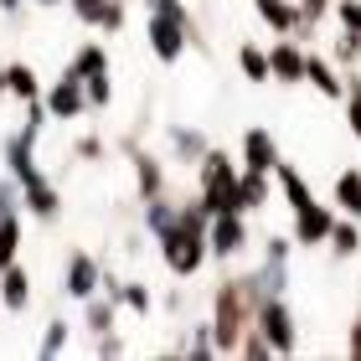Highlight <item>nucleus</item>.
<instances>
[{"label": "nucleus", "instance_id": "obj_15", "mask_svg": "<svg viewBox=\"0 0 361 361\" xmlns=\"http://www.w3.org/2000/svg\"><path fill=\"white\" fill-rule=\"evenodd\" d=\"M253 11L264 16V21L279 31V37H294V31L305 26V16H300V0H253Z\"/></svg>", "mask_w": 361, "mask_h": 361}, {"label": "nucleus", "instance_id": "obj_21", "mask_svg": "<svg viewBox=\"0 0 361 361\" xmlns=\"http://www.w3.org/2000/svg\"><path fill=\"white\" fill-rule=\"evenodd\" d=\"M135 180H140L145 202H150V196H166V171H160V160L145 155V150H135Z\"/></svg>", "mask_w": 361, "mask_h": 361}, {"label": "nucleus", "instance_id": "obj_46", "mask_svg": "<svg viewBox=\"0 0 361 361\" xmlns=\"http://www.w3.org/2000/svg\"><path fill=\"white\" fill-rule=\"evenodd\" d=\"M0 98H6V62H0Z\"/></svg>", "mask_w": 361, "mask_h": 361}, {"label": "nucleus", "instance_id": "obj_43", "mask_svg": "<svg viewBox=\"0 0 361 361\" xmlns=\"http://www.w3.org/2000/svg\"><path fill=\"white\" fill-rule=\"evenodd\" d=\"M325 11H331V0H300V16H305V26H315Z\"/></svg>", "mask_w": 361, "mask_h": 361}, {"label": "nucleus", "instance_id": "obj_22", "mask_svg": "<svg viewBox=\"0 0 361 361\" xmlns=\"http://www.w3.org/2000/svg\"><path fill=\"white\" fill-rule=\"evenodd\" d=\"M104 289H109V294H114L119 305L140 310V315H150V305H155V294L145 289V284H135V279H104Z\"/></svg>", "mask_w": 361, "mask_h": 361}, {"label": "nucleus", "instance_id": "obj_39", "mask_svg": "<svg viewBox=\"0 0 361 361\" xmlns=\"http://www.w3.org/2000/svg\"><path fill=\"white\" fill-rule=\"evenodd\" d=\"M336 16L346 31H361V0H336Z\"/></svg>", "mask_w": 361, "mask_h": 361}, {"label": "nucleus", "instance_id": "obj_34", "mask_svg": "<svg viewBox=\"0 0 361 361\" xmlns=\"http://www.w3.org/2000/svg\"><path fill=\"white\" fill-rule=\"evenodd\" d=\"M346 124H351V135L361 140V78H346Z\"/></svg>", "mask_w": 361, "mask_h": 361}, {"label": "nucleus", "instance_id": "obj_29", "mask_svg": "<svg viewBox=\"0 0 361 361\" xmlns=\"http://www.w3.org/2000/svg\"><path fill=\"white\" fill-rule=\"evenodd\" d=\"M26 202H21V180L16 176H0V222H11V217H21Z\"/></svg>", "mask_w": 361, "mask_h": 361}, {"label": "nucleus", "instance_id": "obj_31", "mask_svg": "<svg viewBox=\"0 0 361 361\" xmlns=\"http://www.w3.org/2000/svg\"><path fill=\"white\" fill-rule=\"evenodd\" d=\"M16 248H21V217L0 222V269H11V264H16Z\"/></svg>", "mask_w": 361, "mask_h": 361}, {"label": "nucleus", "instance_id": "obj_1", "mask_svg": "<svg viewBox=\"0 0 361 361\" xmlns=\"http://www.w3.org/2000/svg\"><path fill=\"white\" fill-rule=\"evenodd\" d=\"M258 300H264V294H258L253 274H248V279H222V289H217V315H212L217 356H238V341H243V331L253 325Z\"/></svg>", "mask_w": 361, "mask_h": 361}, {"label": "nucleus", "instance_id": "obj_27", "mask_svg": "<svg viewBox=\"0 0 361 361\" xmlns=\"http://www.w3.org/2000/svg\"><path fill=\"white\" fill-rule=\"evenodd\" d=\"M83 305H88V310H83V325H88L93 336L114 331V310H119V300H114V294H109V300H93V294H88Z\"/></svg>", "mask_w": 361, "mask_h": 361}, {"label": "nucleus", "instance_id": "obj_38", "mask_svg": "<svg viewBox=\"0 0 361 361\" xmlns=\"http://www.w3.org/2000/svg\"><path fill=\"white\" fill-rule=\"evenodd\" d=\"M73 155H78V160H104V155H109V145L98 140V135H83V140L73 145Z\"/></svg>", "mask_w": 361, "mask_h": 361}, {"label": "nucleus", "instance_id": "obj_5", "mask_svg": "<svg viewBox=\"0 0 361 361\" xmlns=\"http://www.w3.org/2000/svg\"><path fill=\"white\" fill-rule=\"evenodd\" d=\"M191 31L196 26H186V21H176V16H160V11H150V21H145V37H150V52L166 62H180L186 57V47H191Z\"/></svg>", "mask_w": 361, "mask_h": 361}, {"label": "nucleus", "instance_id": "obj_44", "mask_svg": "<svg viewBox=\"0 0 361 361\" xmlns=\"http://www.w3.org/2000/svg\"><path fill=\"white\" fill-rule=\"evenodd\" d=\"M346 351H351V356H361V320L351 325V336H346Z\"/></svg>", "mask_w": 361, "mask_h": 361}, {"label": "nucleus", "instance_id": "obj_30", "mask_svg": "<svg viewBox=\"0 0 361 361\" xmlns=\"http://www.w3.org/2000/svg\"><path fill=\"white\" fill-rule=\"evenodd\" d=\"M238 356H253V361H269L274 356V346H269V336L258 331V320L243 331V341H238Z\"/></svg>", "mask_w": 361, "mask_h": 361}, {"label": "nucleus", "instance_id": "obj_47", "mask_svg": "<svg viewBox=\"0 0 361 361\" xmlns=\"http://www.w3.org/2000/svg\"><path fill=\"white\" fill-rule=\"evenodd\" d=\"M37 6H62V0H37Z\"/></svg>", "mask_w": 361, "mask_h": 361}, {"label": "nucleus", "instance_id": "obj_20", "mask_svg": "<svg viewBox=\"0 0 361 361\" xmlns=\"http://www.w3.org/2000/svg\"><path fill=\"white\" fill-rule=\"evenodd\" d=\"M68 73H73V78H83V83H88V78L109 73V52H104V47H98V42H83V47H78V52H73Z\"/></svg>", "mask_w": 361, "mask_h": 361}, {"label": "nucleus", "instance_id": "obj_13", "mask_svg": "<svg viewBox=\"0 0 361 361\" xmlns=\"http://www.w3.org/2000/svg\"><path fill=\"white\" fill-rule=\"evenodd\" d=\"M305 83L325 93V98H346V78H341V68L331 57H320V52H305Z\"/></svg>", "mask_w": 361, "mask_h": 361}, {"label": "nucleus", "instance_id": "obj_4", "mask_svg": "<svg viewBox=\"0 0 361 361\" xmlns=\"http://www.w3.org/2000/svg\"><path fill=\"white\" fill-rule=\"evenodd\" d=\"M258 331L269 336V346H274V356H289L294 346H300V325H294V310H289V300L284 294H264L258 300Z\"/></svg>", "mask_w": 361, "mask_h": 361}, {"label": "nucleus", "instance_id": "obj_28", "mask_svg": "<svg viewBox=\"0 0 361 361\" xmlns=\"http://www.w3.org/2000/svg\"><path fill=\"white\" fill-rule=\"evenodd\" d=\"M325 243H331V248H336L341 258H351V253L361 248V227H356L351 217H346V222L336 217V227H331V238H325Z\"/></svg>", "mask_w": 361, "mask_h": 361}, {"label": "nucleus", "instance_id": "obj_18", "mask_svg": "<svg viewBox=\"0 0 361 361\" xmlns=\"http://www.w3.org/2000/svg\"><path fill=\"white\" fill-rule=\"evenodd\" d=\"M269 202V171H243L238 176V212L248 217V212H258Z\"/></svg>", "mask_w": 361, "mask_h": 361}, {"label": "nucleus", "instance_id": "obj_42", "mask_svg": "<svg viewBox=\"0 0 361 361\" xmlns=\"http://www.w3.org/2000/svg\"><path fill=\"white\" fill-rule=\"evenodd\" d=\"M98 26H104V31H119V26H124V0H109V6H104V21H98Z\"/></svg>", "mask_w": 361, "mask_h": 361}, {"label": "nucleus", "instance_id": "obj_9", "mask_svg": "<svg viewBox=\"0 0 361 361\" xmlns=\"http://www.w3.org/2000/svg\"><path fill=\"white\" fill-rule=\"evenodd\" d=\"M331 227H336V212L325 207V202H305V207H294V243L300 248H315V243L331 238Z\"/></svg>", "mask_w": 361, "mask_h": 361}, {"label": "nucleus", "instance_id": "obj_11", "mask_svg": "<svg viewBox=\"0 0 361 361\" xmlns=\"http://www.w3.org/2000/svg\"><path fill=\"white\" fill-rule=\"evenodd\" d=\"M269 73L279 78V83H305V47L294 37H279L269 47Z\"/></svg>", "mask_w": 361, "mask_h": 361}, {"label": "nucleus", "instance_id": "obj_2", "mask_svg": "<svg viewBox=\"0 0 361 361\" xmlns=\"http://www.w3.org/2000/svg\"><path fill=\"white\" fill-rule=\"evenodd\" d=\"M196 176H202V207L217 217V212H238V166L227 150H207L196 160Z\"/></svg>", "mask_w": 361, "mask_h": 361}, {"label": "nucleus", "instance_id": "obj_32", "mask_svg": "<svg viewBox=\"0 0 361 361\" xmlns=\"http://www.w3.org/2000/svg\"><path fill=\"white\" fill-rule=\"evenodd\" d=\"M62 346H68V320H47V331H42V356H57Z\"/></svg>", "mask_w": 361, "mask_h": 361}, {"label": "nucleus", "instance_id": "obj_35", "mask_svg": "<svg viewBox=\"0 0 361 361\" xmlns=\"http://www.w3.org/2000/svg\"><path fill=\"white\" fill-rule=\"evenodd\" d=\"M88 109H109L114 104V83H109V73H98V78H88Z\"/></svg>", "mask_w": 361, "mask_h": 361}, {"label": "nucleus", "instance_id": "obj_36", "mask_svg": "<svg viewBox=\"0 0 361 361\" xmlns=\"http://www.w3.org/2000/svg\"><path fill=\"white\" fill-rule=\"evenodd\" d=\"M356 57H361V31H346V26H341V37H336V62H346V68H351Z\"/></svg>", "mask_w": 361, "mask_h": 361}, {"label": "nucleus", "instance_id": "obj_24", "mask_svg": "<svg viewBox=\"0 0 361 361\" xmlns=\"http://www.w3.org/2000/svg\"><path fill=\"white\" fill-rule=\"evenodd\" d=\"M176 217H180V202H166V196H150L145 202V233H171L176 227Z\"/></svg>", "mask_w": 361, "mask_h": 361}, {"label": "nucleus", "instance_id": "obj_37", "mask_svg": "<svg viewBox=\"0 0 361 361\" xmlns=\"http://www.w3.org/2000/svg\"><path fill=\"white\" fill-rule=\"evenodd\" d=\"M68 6H73V16H78L83 26H98V21H104V6H109V0H68Z\"/></svg>", "mask_w": 361, "mask_h": 361}, {"label": "nucleus", "instance_id": "obj_33", "mask_svg": "<svg viewBox=\"0 0 361 361\" xmlns=\"http://www.w3.org/2000/svg\"><path fill=\"white\" fill-rule=\"evenodd\" d=\"M186 356H217V336H212V325H196L191 331V341H186Z\"/></svg>", "mask_w": 361, "mask_h": 361}, {"label": "nucleus", "instance_id": "obj_23", "mask_svg": "<svg viewBox=\"0 0 361 361\" xmlns=\"http://www.w3.org/2000/svg\"><path fill=\"white\" fill-rule=\"evenodd\" d=\"M274 176H279V191H284V202H289V207H305V202H315L310 180H305L300 171H294L289 160H279V166H274Z\"/></svg>", "mask_w": 361, "mask_h": 361}, {"label": "nucleus", "instance_id": "obj_26", "mask_svg": "<svg viewBox=\"0 0 361 361\" xmlns=\"http://www.w3.org/2000/svg\"><path fill=\"white\" fill-rule=\"evenodd\" d=\"M336 207L346 217H361V171H341L336 176Z\"/></svg>", "mask_w": 361, "mask_h": 361}, {"label": "nucleus", "instance_id": "obj_16", "mask_svg": "<svg viewBox=\"0 0 361 361\" xmlns=\"http://www.w3.org/2000/svg\"><path fill=\"white\" fill-rule=\"evenodd\" d=\"M0 305L16 310V315H21V310L31 305V279H26V269H21V264L0 269Z\"/></svg>", "mask_w": 361, "mask_h": 361}, {"label": "nucleus", "instance_id": "obj_12", "mask_svg": "<svg viewBox=\"0 0 361 361\" xmlns=\"http://www.w3.org/2000/svg\"><path fill=\"white\" fill-rule=\"evenodd\" d=\"M21 202H26L31 217H42V222H57V217H62V191H57L47 176L26 180V186H21Z\"/></svg>", "mask_w": 361, "mask_h": 361}, {"label": "nucleus", "instance_id": "obj_10", "mask_svg": "<svg viewBox=\"0 0 361 361\" xmlns=\"http://www.w3.org/2000/svg\"><path fill=\"white\" fill-rule=\"evenodd\" d=\"M98 284H104L98 258H93V253H73L68 269H62V289H68L73 300H88V294H98Z\"/></svg>", "mask_w": 361, "mask_h": 361}, {"label": "nucleus", "instance_id": "obj_6", "mask_svg": "<svg viewBox=\"0 0 361 361\" xmlns=\"http://www.w3.org/2000/svg\"><path fill=\"white\" fill-rule=\"evenodd\" d=\"M289 253H294V238H269L264 243V264L253 269L258 294H289Z\"/></svg>", "mask_w": 361, "mask_h": 361}, {"label": "nucleus", "instance_id": "obj_17", "mask_svg": "<svg viewBox=\"0 0 361 361\" xmlns=\"http://www.w3.org/2000/svg\"><path fill=\"white\" fill-rule=\"evenodd\" d=\"M171 145H176L180 166H196V160L212 150V140L202 135V129H191V124H171Z\"/></svg>", "mask_w": 361, "mask_h": 361}, {"label": "nucleus", "instance_id": "obj_41", "mask_svg": "<svg viewBox=\"0 0 361 361\" xmlns=\"http://www.w3.org/2000/svg\"><path fill=\"white\" fill-rule=\"evenodd\" d=\"M93 346H98V356H124V351H129V346H124V336H114V331L93 336Z\"/></svg>", "mask_w": 361, "mask_h": 361}, {"label": "nucleus", "instance_id": "obj_3", "mask_svg": "<svg viewBox=\"0 0 361 361\" xmlns=\"http://www.w3.org/2000/svg\"><path fill=\"white\" fill-rule=\"evenodd\" d=\"M160 258H166V269L176 274V279H191L196 269L212 258V248H207V233H196V227H186V222H176L171 233H160Z\"/></svg>", "mask_w": 361, "mask_h": 361}, {"label": "nucleus", "instance_id": "obj_7", "mask_svg": "<svg viewBox=\"0 0 361 361\" xmlns=\"http://www.w3.org/2000/svg\"><path fill=\"white\" fill-rule=\"evenodd\" d=\"M207 248H212V258H238L248 248V217L243 212H217L207 227Z\"/></svg>", "mask_w": 361, "mask_h": 361}, {"label": "nucleus", "instance_id": "obj_14", "mask_svg": "<svg viewBox=\"0 0 361 361\" xmlns=\"http://www.w3.org/2000/svg\"><path fill=\"white\" fill-rule=\"evenodd\" d=\"M279 166V145L269 129H248L243 135V171H274Z\"/></svg>", "mask_w": 361, "mask_h": 361}, {"label": "nucleus", "instance_id": "obj_25", "mask_svg": "<svg viewBox=\"0 0 361 361\" xmlns=\"http://www.w3.org/2000/svg\"><path fill=\"white\" fill-rule=\"evenodd\" d=\"M238 68H243V78H248V83H269V52H264V47H258V42H243L238 47Z\"/></svg>", "mask_w": 361, "mask_h": 361}, {"label": "nucleus", "instance_id": "obj_45", "mask_svg": "<svg viewBox=\"0 0 361 361\" xmlns=\"http://www.w3.org/2000/svg\"><path fill=\"white\" fill-rule=\"evenodd\" d=\"M21 6H26V0H0V11H6V16H21Z\"/></svg>", "mask_w": 361, "mask_h": 361}, {"label": "nucleus", "instance_id": "obj_8", "mask_svg": "<svg viewBox=\"0 0 361 361\" xmlns=\"http://www.w3.org/2000/svg\"><path fill=\"white\" fill-rule=\"evenodd\" d=\"M42 104L52 119H83V109H88V88H83V78H73V73H62L52 88L42 93Z\"/></svg>", "mask_w": 361, "mask_h": 361}, {"label": "nucleus", "instance_id": "obj_40", "mask_svg": "<svg viewBox=\"0 0 361 361\" xmlns=\"http://www.w3.org/2000/svg\"><path fill=\"white\" fill-rule=\"evenodd\" d=\"M150 11H160V16H176V21H186L191 26V11H186V0H145Z\"/></svg>", "mask_w": 361, "mask_h": 361}, {"label": "nucleus", "instance_id": "obj_19", "mask_svg": "<svg viewBox=\"0 0 361 361\" xmlns=\"http://www.w3.org/2000/svg\"><path fill=\"white\" fill-rule=\"evenodd\" d=\"M6 93H16L21 104H37L42 98V83L31 73V62H6Z\"/></svg>", "mask_w": 361, "mask_h": 361}]
</instances>
